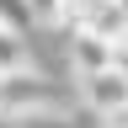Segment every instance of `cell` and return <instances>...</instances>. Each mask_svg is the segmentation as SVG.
<instances>
[{"label": "cell", "instance_id": "cell-1", "mask_svg": "<svg viewBox=\"0 0 128 128\" xmlns=\"http://www.w3.org/2000/svg\"><path fill=\"white\" fill-rule=\"evenodd\" d=\"M0 112H6L11 123L43 118V112H64V86H54V80L38 75V70L0 75Z\"/></svg>", "mask_w": 128, "mask_h": 128}, {"label": "cell", "instance_id": "cell-2", "mask_svg": "<svg viewBox=\"0 0 128 128\" xmlns=\"http://www.w3.org/2000/svg\"><path fill=\"white\" fill-rule=\"evenodd\" d=\"M59 22L70 32H91V38H107V43H123L128 38V11L123 0H59Z\"/></svg>", "mask_w": 128, "mask_h": 128}, {"label": "cell", "instance_id": "cell-3", "mask_svg": "<svg viewBox=\"0 0 128 128\" xmlns=\"http://www.w3.org/2000/svg\"><path fill=\"white\" fill-rule=\"evenodd\" d=\"M80 102H86L96 118H118V112H128V70L123 64H112V70H96V75H80Z\"/></svg>", "mask_w": 128, "mask_h": 128}, {"label": "cell", "instance_id": "cell-4", "mask_svg": "<svg viewBox=\"0 0 128 128\" xmlns=\"http://www.w3.org/2000/svg\"><path fill=\"white\" fill-rule=\"evenodd\" d=\"M118 64V48L107 38H91V32H70V70L80 75H96V70H112Z\"/></svg>", "mask_w": 128, "mask_h": 128}, {"label": "cell", "instance_id": "cell-5", "mask_svg": "<svg viewBox=\"0 0 128 128\" xmlns=\"http://www.w3.org/2000/svg\"><path fill=\"white\" fill-rule=\"evenodd\" d=\"M16 70H32V54H27V38L11 27H0V75H16Z\"/></svg>", "mask_w": 128, "mask_h": 128}, {"label": "cell", "instance_id": "cell-6", "mask_svg": "<svg viewBox=\"0 0 128 128\" xmlns=\"http://www.w3.org/2000/svg\"><path fill=\"white\" fill-rule=\"evenodd\" d=\"M38 6H32V0H0V27H11V32H22V38H27V32H32V22H38Z\"/></svg>", "mask_w": 128, "mask_h": 128}, {"label": "cell", "instance_id": "cell-7", "mask_svg": "<svg viewBox=\"0 0 128 128\" xmlns=\"http://www.w3.org/2000/svg\"><path fill=\"white\" fill-rule=\"evenodd\" d=\"M11 128H75L64 112H43V118H22V123H11Z\"/></svg>", "mask_w": 128, "mask_h": 128}, {"label": "cell", "instance_id": "cell-8", "mask_svg": "<svg viewBox=\"0 0 128 128\" xmlns=\"http://www.w3.org/2000/svg\"><path fill=\"white\" fill-rule=\"evenodd\" d=\"M102 128H128V112H118V118H107Z\"/></svg>", "mask_w": 128, "mask_h": 128}, {"label": "cell", "instance_id": "cell-9", "mask_svg": "<svg viewBox=\"0 0 128 128\" xmlns=\"http://www.w3.org/2000/svg\"><path fill=\"white\" fill-rule=\"evenodd\" d=\"M123 11H128V0H123Z\"/></svg>", "mask_w": 128, "mask_h": 128}]
</instances>
